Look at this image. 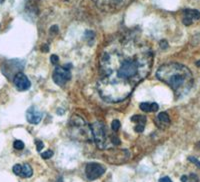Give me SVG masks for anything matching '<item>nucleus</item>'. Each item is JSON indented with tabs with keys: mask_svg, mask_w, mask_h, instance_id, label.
Listing matches in <instances>:
<instances>
[{
	"mask_svg": "<svg viewBox=\"0 0 200 182\" xmlns=\"http://www.w3.org/2000/svg\"><path fill=\"white\" fill-rule=\"evenodd\" d=\"M152 62L153 52L147 44L125 36L114 40L100 57V96L114 103L124 100L148 76Z\"/></svg>",
	"mask_w": 200,
	"mask_h": 182,
	"instance_id": "1",
	"label": "nucleus"
},
{
	"mask_svg": "<svg viewBox=\"0 0 200 182\" xmlns=\"http://www.w3.org/2000/svg\"><path fill=\"white\" fill-rule=\"evenodd\" d=\"M156 77L170 86L176 97H182L187 94L194 82L191 71L186 66L178 63L160 66L156 71Z\"/></svg>",
	"mask_w": 200,
	"mask_h": 182,
	"instance_id": "2",
	"label": "nucleus"
},
{
	"mask_svg": "<svg viewBox=\"0 0 200 182\" xmlns=\"http://www.w3.org/2000/svg\"><path fill=\"white\" fill-rule=\"evenodd\" d=\"M90 129L98 148L101 150L109 148V142H111L112 136L108 137L107 127L101 122H94L90 125Z\"/></svg>",
	"mask_w": 200,
	"mask_h": 182,
	"instance_id": "3",
	"label": "nucleus"
},
{
	"mask_svg": "<svg viewBox=\"0 0 200 182\" xmlns=\"http://www.w3.org/2000/svg\"><path fill=\"white\" fill-rule=\"evenodd\" d=\"M96 6L104 12H118L133 0H93Z\"/></svg>",
	"mask_w": 200,
	"mask_h": 182,
	"instance_id": "4",
	"label": "nucleus"
},
{
	"mask_svg": "<svg viewBox=\"0 0 200 182\" xmlns=\"http://www.w3.org/2000/svg\"><path fill=\"white\" fill-rule=\"evenodd\" d=\"M105 172V168L101 164H98L96 162H90L85 167V174L87 179L93 181L97 179L98 177L102 176Z\"/></svg>",
	"mask_w": 200,
	"mask_h": 182,
	"instance_id": "5",
	"label": "nucleus"
},
{
	"mask_svg": "<svg viewBox=\"0 0 200 182\" xmlns=\"http://www.w3.org/2000/svg\"><path fill=\"white\" fill-rule=\"evenodd\" d=\"M53 81L59 86L64 85L67 81H69L71 79V73L69 69H67L65 67H56L53 72Z\"/></svg>",
	"mask_w": 200,
	"mask_h": 182,
	"instance_id": "6",
	"label": "nucleus"
},
{
	"mask_svg": "<svg viewBox=\"0 0 200 182\" xmlns=\"http://www.w3.org/2000/svg\"><path fill=\"white\" fill-rule=\"evenodd\" d=\"M13 82L15 87L19 91H25L29 89L30 86H31V83H30L28 77L24 73H22V72H18V73L15 74Z\"/></svg>",
	"mask_w": 200,
	"mask_h": 182,
	"instance_id": "7",
	"label": "nucleus"
},
{
	"mask_svg": "<svg viewBox=\"0 0 200 182\" xmlns=\"http://www.w3.org/2000/svg\"><path fill=\"white\" fill-rule=\"evenodd\" d=\"M200 19V12L196 9H185L183 10V24L189 26L193 21Z\"/></svg>",
	"mask_w": 200,
	"mask_h": 182,
	"instance_id": "8",
	"label": "nucleus"
},
{
	"mask_svg": "<svg viewBox=\"0 0 200 182\" xmlns=\"http://www.w3.org/2000/svg\"><path fill=\"white\" fill-rule=\"evenodd\" d=\"M26 119L31 124H38L42 119V113L35 106H31L26 111Z\"/></svg>",
	"mask_w": 200,
	"mask_h": 182,
	"instance_id": "9",
	"label": "nucleus"
},
{
	"mask_svg": "<svg viewBox=\"0 0 200 182\" xmlns=\"http://www.w3.org/2000/svg\"><path fill=\"white\" fill-rule=\"evenodd\" d=\"M139 107L143 111V112H156L159 108L157 103L155 102H152V103H149V102H143V103H140Z\"/></svg>",
	"mask_w": 200,
	"mask_h": 182,
	"instance_id": "10",
	"label": "nucleus"
},
{
	"mask_svg": "<svg viewBox=\"0 0 200 182\" xmlns=\"http://www.w3.org/2000/svg\"><path fill=\"white\" fill-rule=\"evenodd\" d=\"M32 174H33V170L31 168V166H30L28 163H24V164L22 165V170H21L20 176L24 177V178H29V177L32 176Z\"/></svg>",
	"mask_w": 200,
	"mask_h": 182,
	"instance_id": "11",
	"label": "nucleus"
},
{
	"mask_svg": "<svg viewBox=\"0 0 200 182\" xmlns=\"http://www.w3.org/2000/svg\"><path fill=\"white\" fill-rule=\"evenodd\" d=\"M131 121L133 122H136V124H142V125H145L147 118L146 116L144 115H134L131 117Z\"/></svg>",
	"mask_w": 200,
	"mask_h": 182,
	"instance_id": "12",
	"label": "nucleus"
},
{
	"mask_svg": "<svg viewBox=\"0 0 200 182\" xmlns=\"http://www.w3.org/2000/svg\"><path fill=\"white\" fill-rule=\"evenodd\" d=\"M157 118H158V120H159L161 123H164V124H169V123H170V118H169V115L166 112H160L159 114H158Z\"/></svg>",
	"mask_w": 200,
	"mask_h": 182,
	"instance_id": "13",
	"label": "nucleus"
},
{
	"mask_svg": "<svg viewBox=\"0 0 200 182\" xmlns=\"http://www.w3.org/2000/svg\"><path fill=\"white\" fill-rule=\"evenodd\" d=\"M13 146L15 149L17 150H21L24 148V143L21 141V140H15L14 143H13Z\"/></svg>",
	"mask_w": 200,
	"mask_h": 182,
	"instance_id": "14",
	"label": "nucleus"
},
{
	"mask_svg": "<svg viewBox=\"0 0 200 182\" xmlns=\"http://www.w3.org/2000/svg\"><path fill=\"white\" fill-rule=\"evenodd\" d=\"M13 173L15 174V175H18V176H20V174H21V170H22V165L20 164H15L13 166Z\"/></svg>",
	"mask_w": 200,
	"mask_h": 182,
	"instance_id": "15",
	"label": "nucleus"
},
{
	"mask_svg": "<svg viewBox=\"0 0 200 182\" xmlns=\"http://www.w3.org/2000/svg\"><path fill=\"white\" fill-rule=\"evenodd\" d=\"M52 156H53V151L52 150H47V151H45V152L41 153V157L43 159H49Z\"/></svg>",
	"mask_w": 200,
	"mask_h": 182,
	"instance_id": "16",
	"label": "nucleus"
},
{
	"mask_svg": "<svg viewBox=\"0 0 200 182\" xmlns=\"http://www.w3.org/2000/svg\"><path fill=\"white\" fill-rule=\"evenodd\" d=\"M111 128H112V130L113 131H117L119 128H120V122H119V120H113L112 121V124H111Z\"/></svg>",
	"mask_w": 200,
	"mask_h": 182,
	"instance_id": "17",
	"label": "nucleus"
},
{
	"mask_svg": "<svg viewBox=\"0 0 200 182\" xmlns=\"http://www.w3.org/2000/svg\"><path fill=\"white\" fill-rule=\"evenodd\" d=\"M35 143H36V149H37V151H41L44 148V144H43L42 141H41V140H36Z\"/></svg>",
	"mask_w": 200,
	"mask_h": 182,
	"instance_id": "18",
	"label": "nucleus"
},
{
	"mask_svg": "<svg viewBox=\"0 0 200 182\" xmlns=\"http://www.w3.org/2000/svg\"><path fill=\"white\" fill-rule=\"evenodd\" d=\"M144 127H145V125H142V124H136V126L134 127V129L136 132H138V133H141V132L144 131Z\"/></svg>",
	"mask_w": 200,
	"mask_h": 182,
	"instance_id": "19",
	"label": "nucleus"
},
{
	"mask_svg": "<svg viewBox=\"0 0 200 182\" xmlns=\"http://www.w3.org/2000/svg\"><path fill=\"white\" fill-rule=\"evenodd\" d=\"M50 61H51L52 64H53V65H56V64H57L58 61H59L58 56H57V55H55V54L51 55V56H50Z\"/></svg>",
	"mask_w": 200,
	"mask_h": 182,
	"instance_id": "20",
	"label": "nucleus"
},
{
	"mask_svg": "<svg viewBox=\"0 0 200 182\" xmlns=\"http://www.w3.org/2000/svg\"><path fill=\"white\" fill-rule=\"evenodd\" d=\"M188 160L189 161H191L192 163H194V164L197 166L198 168H200V161L198 160V159H196L195 157H192V156H190V157H188Z\"/></svg>",
	"mask_w": 200,
	"mask_h": 182,
	"instance_id": "21",
	"label": "nucleus"
},
{
	"mask_svg": "<svg viewBox=\"0 0 200 182\" xmlns=\"http://www.w3.org/2000/svg\"><path fill=\"white\" fill-rule=\"evenodd\" d=\"M159 182H172V180L168 176H164V177H161L160 178Z\"/></svg>",
	"mask_w": 200,
	"mask_h": 182,
	"instance_id": "22",
	"label": "nucleus"
},
{
	"mask_svg": "<svg viewBox=\"0 0 200 182\" xmlns=\"http://www.w3.org/2000/svg\"><path fill=\"white\" fill-rule=\"evenodd\" d=\"M160 47L162 48V49H166L168 47V44H167V42H166V41H161L160 42Z\"/></svg>",
	"mask_w": 200,
	"mask_h": 182,
	"instance_id": "23",
	"label": "nucleus"
},
{
	"mask_svg": "<svg viewBox=\"0 0 200 182\" xmlns=\"http://www.w3.org/2000/svg\"><path fill=\"white\" fill-rule=\"evenodd\" d=\"M181 181L182 182H192V181H189V176H186V175H183L181 177Z\"/></svg>",
	"mask_w": 200,
	"mask_h": 182,
	"instance_id": "24",
	"label": "nucleus"
},
{
	"mask_svg": "<svg viewBox=\"0 0 200 182\" xmlns=\"http://www.w3.org/2000/svg\"><path fill=\"white\" fill-rule=\"evenodd\" d=\"M50 30H51V32H57L58 31V26H56V25L52 26Z\"/></svg>",
	"mask_w": 200,
	"mask_h": 182,
	"instance_id": "25",
	"label": "nucleus"
},
{
	"mask_svg": "<svg viewBox=\"0 0 200 182\" xmlns=\"http://www.w3.org/2000/svg\"><path fill=\"white\" fill-rule=\"evenodd\" d=\"M41 49H42V51H43V52H47V51L49 50L48 45H43V46L41 47Z\"/></svg>",
	"mask_w": 200,
	"mask_h": 182,
	"instance_id": "26",
	"label": "nucleus"
},
{
	"mask_svg": "<svg viewBox=\"0 0 200 182\" xmlns=\"http://www.w3.org/2000/svg\"><path fill=\"white\" fill-rule=\"evenodd\" d=\"M196 66H198V67H200V60H198L197 62H196Z\"/></svg>",
	"mask_w": 200,
	"mask_h": 182,
	"instance_id": "27",
	"label": "nucleus"
},
{
	"mask_svg": "<svg viewBox=\"0 0 200 182\" xmlns=\"http://www.w3.org/2000/svg\"><path fill=\"white\" fill-rule=\"evenodd\" d=\"M196 147H197V148H199V149H200V141H199V142H197V144H196Z\"/></svg>",
	"mask_w": 200,
	"mask_h": 182,
	"instance_id": "28",
	"label": "nucleus"
}]
</instances>
